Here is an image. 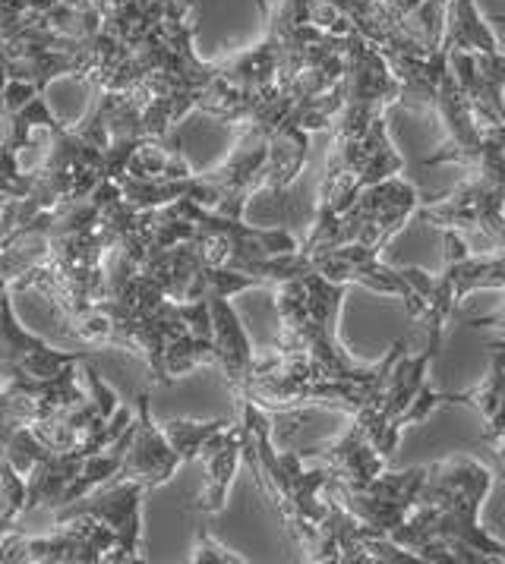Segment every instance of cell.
<instances>
[{
    "instance_id": "6",
    "label": "cell",
    "mask_w": 505,
    "mask_h": 564,
    "mask_svg": "<svg viewBox=\"0 0 505 564\" xmlns=\"http://www.w3.org/2000/svg\"><path fill=\"white\" fill-rule=\"evenodd\" d=\"M401 344L405 338L395 340L383 360L364 362L357 372H347V376L320 369V366L298 360V357L269 354L266 360L253 362L247 398L259 406H269V410L332 406V410H345L347 416H357L376 401Z\"/></svg>"
},
{
    "instance_id": "15",
    "label": "cell",
    "mask_w": 505,
    "mask_h": 564,
    "mask_svg": "<svg viewBox=\"0 0 505 564\" xmlns=\"http://www.w3.org/2000/svg\"><path fill=\"white\" fill-rule=\"evenodd\" d=\"M181 464H184L181 454L174 452L168 435L152 420L149 391H137V398H133V438H130L127 454H123V460H120V467L111 479H137L152 492L164 482H171Z\"/></svg>"
},
{
    "instance_id": "11",
    "label": "cell",
    "mask_w": 505,
    "mask_h": 564,
    "mask_svg": "<svg viewBox=\"0 0 505 564\" xmlns=\"http://www.w3.org/2000/svg\"><path fill=\"white\" fill-rule=\"evenodd\" d=\"M123 564V549L115 533L95 518L54 523L47 536H32L20 527L7 536V564Z\"/></svg>"
},
{
    "instance_id": "23",
    "label": "cell",
    "mask_w": 505,
    "mask_h": 564,
    "mask_svg": "<svg viewBox=\"0 0 505 564\" xmlns=\"http://www.w3.org/2000/svg\"><path fill=\"white\" fill-rule=\"evenodd\" d=\"M496 23H505V17H496Z\"/></svg>"
},
{
    "instance_id": "9",
    "label": "cell",
    "mask_w": 505,
    "mask_h": 564,
    "mask_svg": "<svg viewBox=\"0 0 505 564\" xmlns=\"http://www.w3.org/2000/svg\"><path fill=\"white\" fill-rule=\"evenodd\" d=\"M437 354L439 347L433 344H423L413 354L411 338H405L376 401L364 413L351 416V423L367 435L373 448L386 460L398 452L405 430L420 426L423 420H430L437 413L439 406L449 404V391H439L430 382V366L437 360Z\"/></svg>"
},
{
    "instance_id": "14",
    "label": "cell",
    "mask_w": 505,
    "mask_h": 564,
    "mask_svg": "<svg viewBox=\"0 0 505 564\" xmlns=\"http://www.w3.org/2000/svg\"><path fill=\"white\" fill-rule=\"evenodd\" d=\"M10 291L0 294V379H51L54 372H61L67 362L86 360V354L79 350H54L42 338L29 335L23 325L17 322L13 313V300Z\"/></svg>"
},
{
    "instance_id": "4",
    "label": "cell",
    "mask_w": 505,
    "mask_h": 564,
    "mask_svg": "<svg viewBox=\"0 0 505 564\" xmlns=\"http://www.w3.org/2000/svg\"><path fill=\"white\" fill-rule=\"evenodd\" d=\"M237 406H240V420L247 423L244 460L256 476L259 489L276 501L278 514L288 527V536L298 542L300 555L307 558L332 511V496L325 492L332 474L325 464L307 460L300 452H276L269 413L256 401L244 398L237 401Z\"/></svg>"
},
{
    "instance_id": "17",
    "label": "cell",
    "mask_w": 505,
    "mask_h": 564,
    "mask_svg": "<svg viewBox=\"0 0 505 564\" xmlns=\"http://www.w3.org/2000/svg\"><path fill=\"white\" fill-rule=\"evenodd\" d=\"M247 445V423L244 420H225L218 430L212 432L196 460L206 464V489L196 498V511L203 514H222L228 501L237 464L244 457Z\"/></svg>"
},
{
    "instance_id": "18",
    "label": "cell",
    "mask_w": 505,
    "mask_h": 564,
    "mask_svg": "<svg viewBox=\"0 0 505 564\" xmlns=\"http://www.w3.org/2000/svg\"><path fill=\"white\" fill-rule=\"evenodd\" d=\"M208 316H212V340H215V366H222L234 401H244L253 362H256L250 338H247V332L240 325V316L230 306V296H212L208 300Z\"/></svg>"
},
{
    "instance_id": "19",
    "label": "cell",
    "mask_w": 505,
    "mask_h": 564,
    "mask_svg": "<svg viewBox=\"0 0 505 564\" xmlns=\"http://www.w3.org/2000/svg\"><path fill=\"white\" fill-rule=\"evenodd\" d=\"M225 420H206V423H193V420H171V423H164L161 432L168 435V442L174 445V452L181 454V460L184 464H193L200 452H203V445H206V438L212 432L218 430Z\"/></svg>"
},
{
    "instance_id": "21",
    "label": "cell",
    "mask_w": 505,
    "mask_h": 564,
    "mask_svg": "<svg viewBox=\"0 0 505 564\" xmlns=\"http://www.w3.org/2000/svg\"><path fill=\"white\" fill-rule=\"evenodd\" d=\"M505 294V291H503ZM468 325H474V328H493V332H499V338L496 340H505V300L490 313V316H471L464 318Z\"/></svg>"
},
{
    "instance_id": "8",
    "label": "cell",
    "mask_w": 505,
    "mask_h": 564,
    "mask_svg": "<svg viewBox=\"0 0 505 564\" xmlns=\"http://www.w3.org/2000/svg\"><path fill=\"white\" fill-rule=\"evenodd\" d=\"M79 362H67L51 379H10L0 388V457L20 476L47 454V430L89 401L79 388Z\"/></svg>"
},
{
    "instance_id": "2",
    "label": "cell",
    "mask_w": 505,
    "mask_h": 564,
    "mask_svg": "<svg viewBox=\"0 0 505 564\" xmlns=\"http://www.w3.org/2000/svg\"><path fill=\"white\" fill-rule=\"evenodd\" d=\"M493 482L496 470L471 454L430 464L417 505L391 542L427 564H505V542L481 520Z\"/></svg>"
},
{
    "instance_id": "12",
    "label": "cell",
    "mask_w": 505,
    "mask_h": 564,
    "mask_svg": "<svg viewBox=\"0 0 505 564\" xmlns=\"http://www.w3.org/2000/svg\"><path fill=\"white\" fill-rule=\"evenodd\" d=\"M423 476H427V467L383 470V474L373 476L367 486H361V489H345V486H335L329 479L325 492L332 498H339L354 518L364 520L367 527L379 530L383 536L391 540V533L401 527V520L408 518L411 508L417 505Z\"/></svg>"
},
{
    "instance_id": "20",
    "label": "cell",
    "mask_w": 505,
    "mask_h": 564,
    "mask_svg": "<svg viewBox=\"0 0 505 564\" xmlns=\"http://www.w3.org/2000/svg\"><path fill=\"white\" fill-rule=\"evenodd\" d=\"M190 558L200 564H215V562L247 564L250 562V558H244V555H237V552L225 549L222 542L212 540V536H208V530H200V540H196V549H193V555H190Z\"/></svg>"
},
{
    "instance_id": "24",
    "label": "cell",
    "mask_w": 505,
    "mask_h": 564,
    "mask_svg": "<svg viewBox=\"0 0 505 564\" xmlns=\"http://www.w3.org/2000/svg\"><path fill=\"white\" fill-rule=\"evenodd\" d=\"M503 101H505V86H503Z\"/></svg>"
},
{
    "instance_id": "16",
    "label": "cell",
    "mask_w": 505,
    "mask_h": 564,
    "mask_svg": "<svg viewBox=\"0 0 505 564\" xmlns=\"http://www.w3.org/2000/svg\"><path fill=\"white\" fill-rule=\"evenodd\" d=\"M449 404L468 406L481 416L483 445L493 454V470L505 479V354L490 350V366L481 382L449 391Z\"/></svg>"
},
{
    "instance_id": "3",
    "label": "cell",
    "mask_w": 505,
    "mask_h": 564,
    "mask_svg": "<svg viewBox=\"0 0 505 564\" xmlns=\"http://www.w3.org/2000/svg\"><path fill=\"white\" fill-rule=\"evenodd\" d=\"M123 193L111 177L83 203L61 208L47 227V256L17 291H42L64 325H73L105 291V256L117 247V212Z\"/></svg>"
},
{
    "instance_id": "1",
    "label": "cell",
    "mask_w": 505,
    "mask_h": 564,
    "mask_svg": "<svg viewBox=\"0 0 505 564\" xmlns=\"http://www.w3.org/2000/svg\"><path fill=\"white\" fill-rule=\"evenodd\" d=\"M345 98L332 120V152L320 186V218L342 212L361 189L405 171L389 135L386 111L401 98V86L386 57L354 29L347 39Z\"/></svg>"
},
{
    "instance_id": "13",
    "label": "cell",
    "mask_w": 505,
    "mask_h": 564,
    "mask_svg": "<svg viewBox=\"0 0 505 564\" xmlns=\"http://www.w3.org/2000/svg\"><path fill=\"white\" fill-rule=\"evenodd\" d=\"M146 486L137 479H108L101 486H95L93 492L83 498L54 508V523H64L73 518H95L101 520L123 549V562H142V518H139V505L146 498Z\"/></svg>"
},
{
    "instance_id": "7",
    "label": "cell",
    "mask_w": 505,
    "mask_h": 564,
    "mask_svg": "<svg viewBox=\"0 0 505 564\" xmlns=\"http://www.w3.org/2000/svg\"><path fill=\"white\" fill-rule=\"evenodd\" d=\"M347 300V284L329 281L316 271H300L294 278L276 284L278 340L272 354L298 357L329 372H357V362L339 338V318Z\"/></svg>"
},
{
    "instance_id": "22",
    "label": "cell",
    "mask_w": 505,
    "mask_h": 564,
    "mask_svg": "<svg viewBox=\"0 0 505 564\" xmlns=\"http://www.w3.org/2000/svg\"><path fill=\"white\" fill-rule=\"evenodd\" d=\"M0 193H3V196H17V199H23V196H20V193L13 189V183L7 181L3 174H0Z\"/></svg>"
},
{
    "instance_id": "5",
    "label": "cell",
    "mask_w": 505,
    "mask_h": 564,
    "mask_svg": "<svg viewBox=\"0 0 505 564\" xmlns=\"http://www.w3.org/2000/svg\"><path fill=\"white\" fill-rule=\"evenodd\" d=\"M468 177L417 208V221L459 234L474 252L505 247V123L483 127L477 145L455 155Z\"/></svg>"
},
{
    "instance_id": "10",
    "label": "cell",
    "mask_w": 505,
    "mask_h": 564,
    "mask_svg": "<svg viewBox=\"0 0 505 564\" xmlns=\"http://www.w3.org/2000/svg\"><path fill=\"white\" fill-rule=\"evenodd\" d=\"M423 203L427 196H420L413 183L395 174L389 181L361 189L342 212L329 218H316L310 237L300 243L298 252H316V249L345 247V243H361V247L383 252L391 243V237L401 234L408 221H413L417 208Z\"/></svg>"
}]
</instances>
